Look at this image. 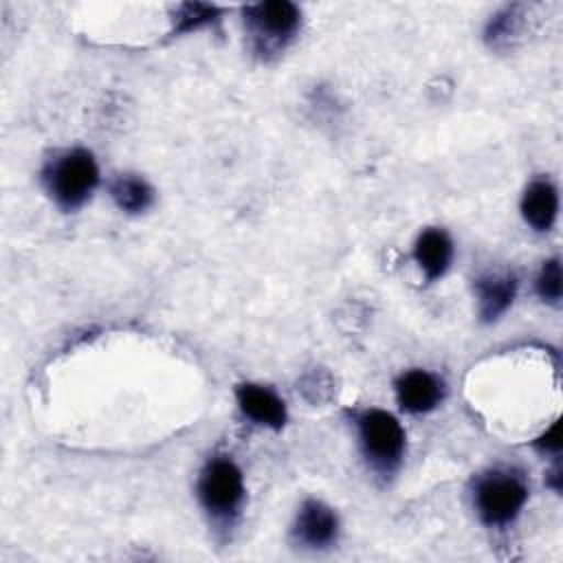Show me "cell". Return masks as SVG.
<instances>
[{"label": "cell", "mask_w": 563, "mask_h": 563, "mask_svg": "<svg viewBox=\"0 0 563 563\" xmlns=\"http://www.w3.org/2000/svg\"><path fill=\"white\" fill-rule=\"evenodd\" d=\"M48 196L64 211L84 207L99 185V167L88 150L75 147L51 158L42 172Z\"/></svg>", "instance_id": "cell-1"}, {"label": "cell", "mask_w": 563, "mask_h": 563, "mask_svg": "<svg viewBox=\"0 0 563 563\" xmlns=\"http://www.w3.org/2000/svg\"><path fill=\"white\" fill-rule=\"evenodd\" d=\"M251 48L268 59L282 53L299 33L301 11L288 0H266L242 9Z\"/></svg>", "instance_id": "cell-2"}, {"label": "cell", "mask_w": 563, "mask_h": 563, "mask_svg": "<svg viewBox=\"0 0 563 563\" xmlns=\"http://www.w3.org/2000/svg\"><path fill=\"white\" fill-rule=\"evenodd\" d=\"M196 493L213 523L231 526L244 504V475L229 455H216L202 466Z\"/></svg>", "instance_id": "cell-3"}, {"label": "cell", "mask_w": 563, "mask_h": 563, "mask_svg": "<svg viewBox=\"0 0 563 563\" xmlns=\"http://www.w3.org/2000/svg\"><path fill=\"white\" fill-rule=\"evenodd\" d=\"M528 499V486L523 477L508 468H493L475 482V510L482 523L488 528L510 526Z\"/></svg>", "instance_id": "cell-4"}, {"label": "cell", "mask_w": 563, "mask_h": 563, "mask_svg": "<svg viewBox=\"0 0 563 563\" xmlns=\"http://www.w3.org/2000/svg\"><path fill=\"white\" fill-rule=\"evenodd\" d=\"M358 444L369 466L380 475H391L405 455V429L385 409H365L356 416Z\"/></svg>", "instance_id": "cell-5"}, {"label": "cell", "mask_w": 563, "mask_h": 563, "mask_svg": "<svg viewBox=\"0 0 563 563\" xmlns=\"http://www.w3.org/2000/svg\"><path fill=\"white\" fill-rule=\"evenodd\" d=\"M292 534L295 541L308 550H325L339 537V517L328 504L306 499L295 517Z\"/></svg>", "instance_id": "cell-6"}, {"label": "cell", "mask_w": 563, "mask_h": 563, "mask_svg": "<svg viewBox=\"0 0 563 563\" xmlns=\"http://www.w3.org/2000/svg\"><path fill=\"white\" fill-rule=\"evenodd\" d=\"M394 387L398 405L409 413L433 411L444 398V380L427 369L402 372Z\"/></svg>", "instance_id": "cell-7"}, {"label": "cell", "mask_w": 563, "mask_h": 563, "mask_svg": "<svg viewBox=\"0 0 563 563\" xmlns=\"http://www.w3.org/2000/svg\"><path fill=\"white\" fill-rule=\"evenodd\" d=\"M235 398L240 411L255 424L268 427L273 431H279L286 424V405L273 389L255 383H244L238 385Z\"/></svg>", "instance_id": "cell-8"}, {"label": "cell", "mask_w": 563, "mask_h": 563, "mask_svg": "<svg viewBox=\"0 0 563 563\" xmlns=\"http://www.w3.org/2000/svg\"><path fill=\"white\" fill-rule=\"evenodd\" d=\"M477 314L484 323L497 321L517 297V277L512 273H486L475 282Z\"/></svg>", "instance_id": "cell-9"}, {"label": "cell", "mask_w": 563, "mask_h": 563, "mask_svg": "<svg viewBox=\"0 0 563 563\" xmlns=\"http://www.w3.org/2000/svg\"><path fill=\"white\" fill-rule=\"evenodd\" d=\"M413 260L427 282L440 279L453 260V242L444 229H424L413 244Z\"/></svg>", "instance_id": "cell-10"}, {"label": "cell", "mask_w": 563, "mask_h": 563, "mask_svg": "<svg viewBox=\"0 0 563 563\" xmlns=\"http://www.w3.org/2000/svg\"><path fill=\"white\" fill-rule=\"evenodd\" d=\"M559 213V194L548 178L532 180L521 198V216L534 231H550Z\"/></svg>", "instance_id": "cell-11"}, {"label": "cell", "mask_w": 563, "mask_h": 563, "mask_svg": "<svg viewBox=\"0 0 563 563\" xmlns=\"http://www.w3.org/2000/svg\"><path fill=\"white\" fill-rule=\"evenodd\" d=\"M108 191H110V198L114 200V205L125 211V213H143L152 207L154 202V189L152 185L136 176V174H119L110 180L108 185Z\"/></svg>", "instance_id": "cell-12"}, {"label": "cell", "mask_w": 563, "mask_h": 563, "mask_svg": "<svg viewBox=\"0 0 563 563\" xmlns=\"http://www.w3.org/2000/svg\"><path fill=\"white\" fill-rule=\"evenodd\" d=\"M523 7L521 4H510L506 9H501L499 13H495L486 26V44L490 48H508L521 33L523 29Z\"/></svg>", "instance_id": "cell-13"}, {"label": "cell", "mask_w": 563, "mask_h": 563, "mask_svg": "<svg viewBox=\"0 0 563 563\" xmlns=\"http://www.w3.org/2000/svg\"><path fill=\"white\" fill-rule=\"evenodd\" d=\"M222 15V9L216 4H205V2H185L176 9L174 15V35L178 33H189L202 26H209L218 22Z\"/></svg>", "instance_id": "cell-14"}, {"label": "cell", "mask_w": 563, "mask_h": 563, "mask_svg": "<svg viewBox=\"0 0 563 563\" xmlns=\"http://www.w3.org/2000/svg\"><path fill=\"white\" fill-rule=\"evenodd\" d=\"M537 292L539 297L545 301V303H552V306H559L561 301V292H563V286H561V262L559 257H552L548 262H543L539 275H537Z\"/></svg>", "instance_id": "cell-15"}, {"label": "cell", "mask_w": 563, "mask_h": 563, "mask_svg": "<svg viewBox=\"0 0 563 563\" xmlns=\"http://www.w3.org/2000/svg\"><path fill=\"white\" fill-rule=\"evenodd\" d=\"M534 449H539L541 453H552V455L561 453V420L552 422V427L534 440Z\"/></svg>", "instance_id": "cell-16"}, {"label": "cell", "mask_w": 563, "mask_h": 563, "mask_svg": "<svg viewBox=\"0 0 563 563\" xmlns=\"http://www.w3.org/2000/svg\"><path fill=\"white\" fill-rule=\"evenodd\" d=\"M548 484H550L556 493L561 490V468H559V466L548 475Z\"/></svg>", "instance_id": "cell-17"}]
</instances>
